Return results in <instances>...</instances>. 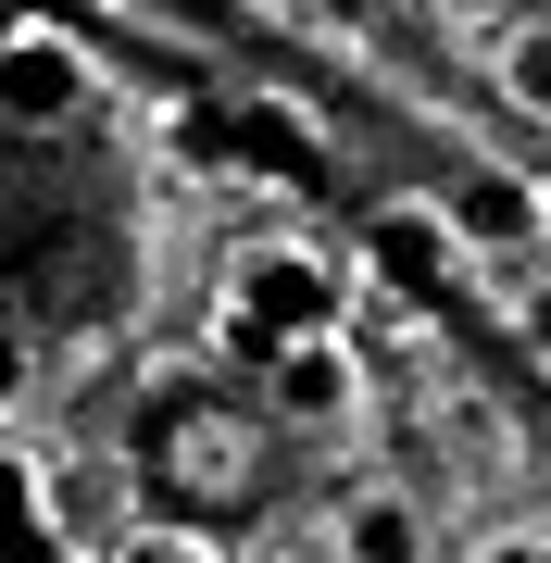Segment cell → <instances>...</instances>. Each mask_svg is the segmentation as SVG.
Returning a JSON list of instances; mask_svg holds the SVG:
<instances>
[{"label":"cell","instance_id":"obj_9","mask_svg":"<svg viewBox=\"0 0 551 563\" xmlns=\"http://www.w3.org/2000/svg\"><path fill=\"white\" fill-rule=\"evenodd\" d=\"M113 563H225V551L201 539V526H139V539H125Z\"/></svg>","mask_w":551,"mask_h":563},{"label":"cell","instance_id":"obj_3","mask_svg":"<svg viewBox=\"0 0 551 563\" xmlns=\"http://www.w3.org/2000/svg\"><path fill=\"white\" fill-rule=\"evenodd\" d=\"M264 363H276V413L288 426H351V413H364V351H351L339 325H327V339H276Z\"/></svg>","mask_w":551,"mask_h":563},{"label":"cell","instance_id":"obj_11","mask_svg":"<svg viewBox=\"0 0 551 563\" xmlns=\"http://www.w3.org/2000/svg\"><path fill=\"white\" fill-rule=\"evenodd\" d=\"M476 563H551V526H502V539H476Z\"/></svg>","mask_w":551,"mask_h":563},{"label":"cell","instance_id":"obj_10","mask_svg":"<svg viewBox=\"0 0 551 563\" xmlns=\"http://www.w3.org/2000/svg\"><path fill=\"white\" fill-rule=\"evenodd\" d=\"M25 376H38V351H25V325H13V313H0V413H13V401H25Z\"/></svg>","mask_w":551,"mask_h":563},{"label":"cell","instance_id":"obj_2","mask_svg":"<svg viewBox=\"0 0 551 563\" xmlns=\"http://www.w3.org/2000/svg\"><path fill=\"white\" fill-rule=\"evenodd\" d=\"M351 301H339V276H327V251H301V239H288V251H251L239 263V325H251V339H327V325H339Z\"/></svg>","mask_w":551,"mask_h":563},{"label":"cell","instance_id":"obj_1","mask_svg":"<svg viewBox=\"0 0 551 563\" xmlns=\"http://www.w3.org/2000/svg\"><path fill=\"white\" fill-rule=\"evenodd\" d=\"M88 113V51L63 25H0V125L13 139H63Z\"/></svg>","mask_w":551,"mask_h":563},{"label":"cell","instance_id":"obj_13","mask_svg":"<svg viewBox=\"0 0 551 563\" xmlns=\"http://www.w3.org/2000/svg\"><path fill=\"white\" fill-rule=\"evenodd\" d=\"M539 239H551V176H539Z\"/></svg>","mask_w":551,"mask_h":563},{"label":"cell","instance_id":"obj_7","mask_svg":"<svg viewBox=\"0 0 551 563\" xmlns=\"http://www.w3.org/2000/svg\"><path fill=\"white\" fill-rule=\"evenodd\" d=\"M439 213H451V239H539V188L527 176H464Z\"/></svg>","mask_w":551,"mask_h":563},{"label":"cell","instance_id":"obj_4","mask_svg":"<svg viewBox=\"0 0 551 563\" xmlns=\"http://www.w3.org/2000/svg\"><path fill=\"white\" fill-rule=\"evenodd\" d=\"M451 251H464V239H451V213H439V201H388V213L364 225L376 288H401V301H427V288L451 276Z\"/></svg>","mask_w":551,"mask_h":563},{"label":"cell","instance_id":"obj_6","mask_svg":"<svg viewBox=\"0 0 551 563\" xmlns=\"http://www.w3.org/2000/svg\"><path fill=\"white\" fill-rule=\"evenodd\" d=\"M489 88H502L527 125H551V13H527V25H502V38H489Z\"/></svg>","mask_w":551,"mask_h":563},{"label":"cell","instance_id":"obj_5","mask_svg":"<svg viewBox=\"0 0 551 563\" xmlns=\"http://www.w3.org/2000/svg\"><path fill=\"white\" fill-rule=\"evenodd\" d=\"M327 551L339 563H427V514H414L401 488H351L339 526H327Z\"/></svg>","mask_w":551,"mask_h":563},{"label":"cell","instance_id":"obj_8","mask_svg":"<svg viewBox=\"0 0 551 563\" xmlns=\"http://www.w3.org/2000/svg\"><path fill=\"white\" fill-rule=\"evenodd\" d=\"M38 539H51L38 463H13V451H0V563H38Z\"/></svg>","mask_w":551,"mask_h":563},{"label":"cell","instance_id":"obj_12","mask_svg":"<svg viewBox=\"0 0 551 563\" xmlns=\"http://www.w3.org/2000/svg\"><path fill=\"white\" fill-rule=\"evenodd\" d=\"M451 25H476V38H502V25H527V0H439Z\"/></svg>","mask_w":551,"mask_h":563}]
</instances>
